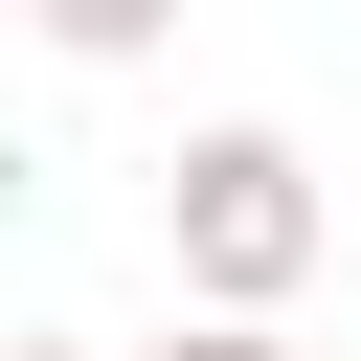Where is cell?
Instances as JSON below:
<instances>
[{
  "label": "cell",
  "instance_id": "6da1fadb",
  "mask_svg": "<svg viewBox=\"0 0 361 361\" xmlns=\"http://www.w3.org/2000/svg\"><path fill=\"white\" fill-rule=\"evenodd\" d=\"M158 248H180V293H203V316H293V293H316V248H338V203H316V158H293L271 113H226V135H180V158H158Z\"/></svg>",
  "mask_w": 361,
  "mask_h": 361
},
{
  "label": "cell",
  "instance_id": "3957f363",
  "mask_svg": "<svg viewBox=\"0 0 361 361\" xmlns=\"http://www.w3.org/2000/svg\"><path fill=\"white\" fill-rule=\"evenodd\" d=\"M158 361H293V316H180Z\"/></svg>",
  "mask_w": 361,
  "mask_h": 361
},
{
  "label": "cell",
  "instance_id": "277c9868",
  "mask_svg": "<svg viewBox=\"0 0 361 361\" xmlns=\"http://www.w3.org/2000/svg\"><path fill=\"white\" fill-rule=\"evenodd\" d=\"M23 361H90V338H23Z\"/></svg>",
  "mask_w": 361,
  "mask_h": 361
},
{
  "label": "cell",
  "instance_id": "7a4b0ae2",
  "mask_svg": "<svg viewBox=\"0 0 361 361\" xmlns=\"http://www.w3.org/2000/svg\"><path fill=\"white\" fill-rule=\"evenodd\" d=\"M23 23H45V45H68V68H135V45H158V23H180V0H23Z\"/></svg>",
  "mask_w": 361,
  "mask_h": 361
}]
</instances>
